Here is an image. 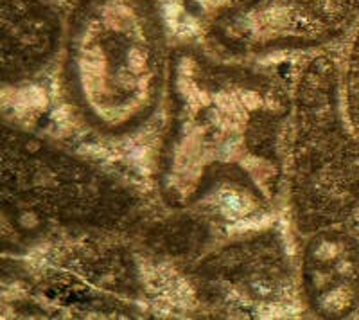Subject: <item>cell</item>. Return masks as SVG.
<instances>
[{"instance_id":"cell-3","label":"cell","mask_w":359,"mask_h":320,"mask_svg":"<svg viewBox=\"0 0 359 320\" xmlns=\"http://www.w3.org/2000/svg\"><path fill=\"white\" fill-rule=\"evenodd\" d=\"M0 213L4 241L24 246L135 234L147 218L139 191L117 173L8 121L0 142Z\"/></svg>"},{"instance_id":"cell-4","label":"cell","mask_w":359,"mask_h":320,"mask_svg":"<svg viewBox=\"0 0 359 320\" xmlns=\"http://www.w3.org/2000/svg\"><path fill=\"white\" fill-rule=\"evenodd\" d=\"M284 204L298 238L359 211V137L345 110L341 63L325 53L293 79Z\"/></svg>"},{"instance_id":"cell-2","label":"cell","mask_w":359,"mask_h":320,"mask_svg":"<svg viewBox=\"0 0 359 320\" xmlns=\"http://www.w3.org/2000/svg\"><path fill=\"white\" fill-rule=\"evenodd\" d=\"M172 47L160 0H72L57 88L86 133L128 140L162 112Z\"/></svg>"},{"instance_id":"cell-11","label":"cell","mask_w":359,"mask_h":320,"mask_svg":"<svg viewBox=\"0 0 359 320\" xmlns=\"http://www.w3.org/2000/svg\"><path fill=\"white\" fill-rule=\"evenodd\" d=\"M341 88L345 110L359 137V27L348 40L347 53L341 62Z\"/></svg>"},{"instance_id":"cell-9","label":"cell","mask_w":359,"mask_h":320,"mask_svg":"<svg viewBox=\"0 0 359 320\" xmlns=\"http://www.w3.org/2000/svg\"><path fill=\"white\" fill-rule=\"evenodd\" d=\"M67 13L54 0H0V81L17 88L60 62Z\"/></svg>"},{"instance_id":"cell-7","label":"cell","mask_w":359,"mask_h":320,"mask_svg":"<svg viewBox=\"0 0 359 320\" xmlns=\"http://www.w3.org/2000/svg\"><path fill=\"white\" fill-rule=\"evenodd\" d=\"M62 245L34 270V302L70 316H135L146 283L140 263L121 236H83Z\"/></svg>"},{"instance_id":"cell-10","label":"cell","mask_w":359,"mask_h":320,"mask_svg":"<svg viewBox=\"0 0 359 320\" xmlns=\"http://www.w3.org/2000/svg\"><path fill=\"white\" fill-rule=\"evenodd\" d=\"M165 211L168 214L155 220L147 216L133 236L144 254L180 270L212 245L210 216L198 211Z\"/></svg>"},{"instance_id":"cell-6","label":"cell","mask_w":359,"mask_h":320,"mask_svg":"<svg viewBox=\"0 0 359 320\" xmlns=\"http://www.w3.org/2000/svg\"><path fill=\"white\" fill-rule=\"evenodd\" d=\"M359 0H224L208 17L205 46L232 60L322 53L351 40Z\"/></svg>"},{"instance_id":"cell-8","label":"cell","mask_w":359,"mask_h":320,"mask_svg":"<svg viewBox=\"0 0 359 320\" xmlns=\"http://www.w3.org/2000/svg\"><path fill=\"white\" fill-rule=\"evenodd\" d=\"M297 299L314 319H348L359 312V234L347 223L302 236Z\"/></svg>"},{"instance_id":"cell-5","label":"cell","mask_w":359,"mask_h":320,"mask_svg":"<svg viewBox=\"0 0 359 320\" xmlns=\"http://www.w3.org/2000/svg\"><path fill=\"white\" fill-rule=\"evenodd\" d=\"M180 272L194 302L217 315H266L298 300L297 261L275 225L212 243Z\"/></svg>"},{"instance_id":"cell-1","label":"cell","mask_w":359,"mask_h":320,"mask_svg":"<svg viewBox=\"0 0 359 320\" xmlns=\"http://www.w3.org/2000/svg\"><path fill=\"white\" fill-rule=\"evenodd\" d=\"M293 85L271 69L172 47L153 184L165 209L261 220L284 201Z\"/></svg>"}]
</instances>
